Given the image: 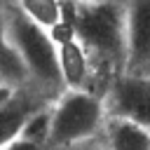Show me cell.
Wrapping results in <instances>:
<instances>
[{
  "mask_svg": "<svg viewBox=\"0 0 150 150\" xmlns=\"http://www.w3.org/2000/svg\"><path fill=\"white\" fill-rule=\"evenodd\" d=\"M66 21L84 45L94 68L105 66L110 77L127 66L124 0H66Z\"/></svg>",
  "mask_w": 150,
  "mask_h": 150,
  "instance_id": "cell-1",
  "label": "cell"
},
{
  "mask_svg": "<svg viewBox=\"0 0 150 150\" xmlns=\"http://www.w3.org/2000/svg\"><path fill=\"white\" fill-rule=\"evenodd\" d=\"M7 35L23 63L28 87L47 101L56 98L66 87L59 68V47L52 30L30 21L14 5H7Z\"/></svg>",
  "mask_w": 150,
  "mask_h": 150,
  "instance_id": "cell-2",
  "label": "cell"
},
{
  "mask_svg": "<svg viewBox=\"0 0 150 150\" xmlns=\"http://www.w3.org/2000/svg\"><path fill=\"white\" fill-rule=\"evenodd\" d=\"M103 94L94 89H63L49 101V141L47 150L75 145L101 136L105 124Z\"/></svg>",
  "mask_w": 150,
  "mask_h": 150,
  "instance_id": "cell-3",
  "label": "cell"
},
{
  "mask_svg": "<svg viewBox=\"0 0 150 150\" xmlns=\"http://www.w3.org/2000/svg\"><path fill=\"white\" fill-rule=\"evenodd\" d=\"M103 103L108 115L124 117L150 129V73L127 68L120 70L108 80Z\"/></svg>",
  "mask_w": 150,
  "mask_h": 150,
  "instance_id": "cell-4",
  "label": "cell"
},
{
  "mask_svg": "<svg viewBox=\"0 0 150 150\" xmlns=\"http://www.w3.org/2000/svg\"><path fill=\"white\" fill-rule=\"evenodd\" d=\"M56 47H59V68L63 77L66 89H91V77H94V63L84 45L75 38L73 28L63 19L61 26L52 30Z\"/></svg>",
  "mask_w": 150,
  "mask_h": 150,
  "instance_id": "cell-5",
  "label": "cell"
},
{
  "mask_svg": "<svg viewBox=\"0 0 150 150\" xmlns=\"http://www.w3.org/2000/svg\"><path fill=\"white\" fill-rule=\"evenodd\" d=\"M127 70L150 73V0H124Z\"/></svg>",
  "mask_w": 150,
  "mask_h": 150,
  "instance_id": "cell-6",
  "label": "cell"
},
{
  "mask_svg": "<svg viewBox=\"0 0 150 150\" xmlns=\"http://www.w3.org/2000/svg\"><path fill=\"white\" fill-rule=\"evenodd\" d=\"M45 103H49V101L45 96H40L35 89H30L28 84L19 87V91L5 105H0V148L12 143L14 138H19L30 112Z\"/></svg>",
  "mask_w": 150,
  "mask_h": 150,
  "instance_id": "cell-7",
  "label": "cell"
},
{
  "mask_svg": "<svg viewBox=\"0 0 150 150\" xmlns=\"http://www.w3.org/2000/svg\"><path fill=\"white\" fill-rule=\"evenodd\" d=\"M101 136L108 150H150V129L124 117L108 115Z\"/></svg>",
  "mask_w": 150,
  "mask_h": 150,
  "instance_id": "cell-8",
  "label": "cell"
},
{
  "mask_svg": "<svg viewBox=\"0 0 150 150\" xmlns=\"http://www.w3.org/2000/svg\"><path fill=\"white\" fill-rule=\"evenodd\" d=\"M0 80L16 84V87L28 84L23 63H21L19 54L14 52L9 35H7V5H0Z\"/></svg>",
  "mask_w": 150,
  "mask_h": 150,
  "instance_id": "cell-9",
  "label": "cell"
},
{
  "mask_svg": "<svg viewBox=\"0 0 150 150\" xmlns=\"http://www.w3.org/2000/svg\"><path fill=\"white\" fill-rule=\"evenodd\" d=\"M12 5L47 30H54L66 19V0H12Z\"/></svg>",
  "mask_w": 150,
  "mask_h": 150,
  "instance_id": "cell-10",
  "label": "cell"
},
{
  "mask_svg": "<svg viewBox=\"0 0 150 150\" xmlns=\"http://www.w3.org/2000/svg\"><path fill=\"white\" fill-rule=\"evenodd\" d=\"M54 150H108V148L103 143V136H96V138H89V141H82V143H75V145L54 148Z\"/></svg>",
  "mask_w": 150,
  "mask_h": 150,
  "instance_id": "cell-11",
  "label": "cell"
},
{
  "mask_svg": "<svg viewBox=\"0 0 150 150\" xmlns=\"http://www.w3.org/2000/svg\"><path fill=\"white\" fill-rule=\"evenodd\" d=\"M0 150H47V148H45V145H40V143L28 141V138H23V136H19V138H14L12 143L2 145Z\"/></svg>",
  "mask_w": 150,
  "mask_h": 150,
  "instance_id": "cell-12",
  "label": "cell"
},
{
  "mask_svg": "<svg viewBox=\"0 0 150 150\" xmlns=\"http://www.w3.org/2000/svg\"><path fill=\"white\" fill-rule=\"evenodd\" d=\"M16 91H19L16 84H9V82H2V80H0V105H5Z\"/></svg>",
  "mask_w": 150,
  "mask_h": 150,
  "instance_id": "cell-13",
  "label": "cell"
},
{
  "mask_svg": "<svg viewBox=\"0 0 150 150\" xmlns=\"http://www.w3.org/2000/svg\"><path fill=\"white\" fill-rule=\"evenodd\" d=\"M0 5H7V2H5V0H0Z\"/></svg>",
  "mask_w": 150,
  "mask_h": 150,
  "instance_id": "cell-14",
  "label": "cell"
}]
</instances>
